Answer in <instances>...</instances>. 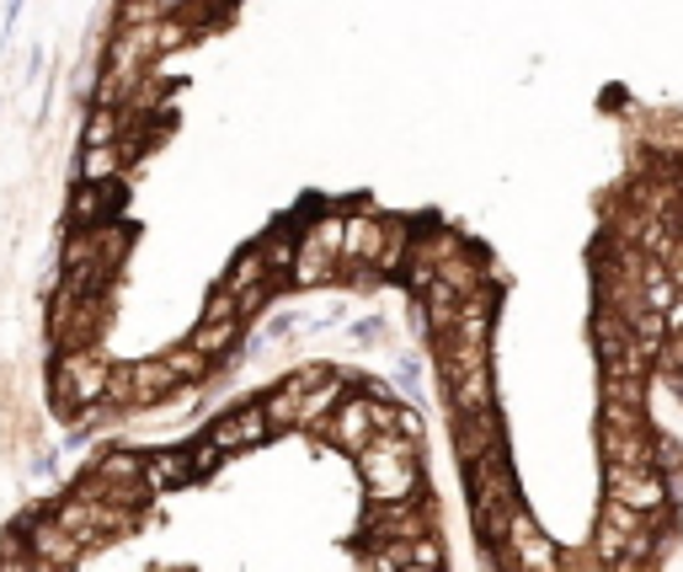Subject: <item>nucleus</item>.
<instances>
[{
	"mask_svg": "<svg viewBox=\"0 0 683 572\" xmlns=\"http://www.w3.org/2000/svg\"><path fill=\"white\" fill-rule=\"evenodd\" d=\"M491 562H497V572H556L561 568V546L528 514V503H519V508L508 514V530L497 540Z\"/></svg>",
	"mask_w": 683,
	"mask_h": 572,
	"instance_id": "1",
	"label": "nucleus"
},
{
	"mask_svg": "<svg viewBox=\"0 0 683 572\" xmlns=\"http://www.w3.org/2000/svg\"><path fill=\"white\" fill-rule=\"evenodd\" d=\"M433 530H439L433 492L406 497V503H368V514H363V540H417Z\"/></svg>",
	"mask_w": 683,
	"mask_h": 572,
	"instance_id": "2",
	"label": "nucleus"
},
{
	"mask_svg": "<svg viewBox=\"0 0 683 572\" xmlns=\"http://www.w3.org/2000/svg\"><path fill=\"white\" fill-rule=\"evenodd\" d=\"M358 482H363V503H406L428 492V471L422 460H379V455H358Z\"/></svg>",
	"mask_w": 683,
	"mask_h": 572,
	"instance_id": "3",
	"label": "nucleus"
},
{
	"mask_svg": "<svg viewBox=\"0 0 683 572\" xmlns=\"http://www.w3.org/2000/svg\"><path fill=\"white\" fill-rule=\"evenodd\" d=\"M603 497L630 503V508H641V514H657V508L673 503V497H668V476H662L657 466H603Z\"/></svg>",
	"mask_w": 683,
	"mask_h": 572,
	"instance_id": "4",
	"label": "nucleus"
},
{
	"mask_svg": "<svg viewBox=\"0 0 683 572\" xmlns=\"http://www.w3.org/2000/svg\"><path fill=\"white\" fill-rule=\"evenodd\" d=\"M448 439H454V460H459V466L481 460L491 445H502V439H508L502 412H497V407H486V412H448Z\"/></svg>",
	"mask_w": 683,
	"mask_h": 572,
	"instance_id": "5",
	"label": "nucleus"
},
{
	"mask_svg": "<svg viewBox=\"0 0 683 572\" xmlns=\"http://www.w3.org/2000/svg\"><path fill=\"white\" fill-rule=\"evenodd\" d=\"M368 439H374V423H368V402H363L358 391H348L342 407L331 412L321 423V434H316V445H331V450H342V455H363Z\"/></svg>",
	"mask_w": 683,
	"mask_h": 572,
	"instance_id": "6",
	"label": "nucleus"
},
{
	"mask_svg": "<svg viewBox=\"0 0 683 572\" xmlns=\"http://www.w3.org/2000/svg\"><path fill=\"white\" fill-rule=\"evenodd\" d=\"M22 519H27V530H22V535H27V551H33V557L54 562V568H81L86 546L65 530L54 514H38V508H33V514H22Z\"/></svg>",
	"mask_w": 683,
	"mask_h": 572,
	"instance_id": "7",
	"label": "nucleus"
},
{
	"mask_svg": "<svg viewBox=\"0 0 683 572\" xmlns=\"http://www.w3.org/2000/svg\"><path fill=\"white\" fill-rule=\"evenodd\" d=\"M54 369L70 380V391H76L86 407H91V402H102V385H107V369H113V359H107V354H96V348H59V354H54Z\"/></svg>",
	"mask_w": 683,
	"mask_h": 572,
	"instance_id": "8",
	"label": "nucleus"
},
{
	"mask_svg": "<svg viewBox=\"0 0 683 572\" xmlns=\"http://www.w3.org/2000/svg\"><path fill=\"white\" fill-rule=\"evenodd\" d=\"M379 246H385V214H374V209H348V220H342V268H353V262H379Z\"/></svg>",
	"mask_w": 683,
	"mask_h": 572,
	"instance_id": "9",
	"label": "nucleus"
},
{
	"mask_svg": "<svg viewBox=\"0 0 683 572\" xmlns=\"http://www.w3.org/2000/svg\"><path fill=\"white\" fill-rule=\"evenodd\" d=\"M599 466H657V428H599Z\"/></svg>",
	"mask_w": 683,
	"mask_h": 572,
	"instance_id": "10",
	"label": "nucleus"
},
{
	"mask_svg": "<svg viewBox=\"0 0 683 572\" xmlns=\"http://www.w3.org/2000/svg\"><path fill=\"white\" fill-rule=\"evenodd\" d=\"M348 391H353V380L331 369V374H326L321 385H310V391L299 396V417H294V428L316 439V434H321V423H326V417H331V412L342 407V396H348Z\"/></svg>",
	"mask_w": 683,
	"mask_h": 572,
	"instance_id": "11",
	"label": "nucleus"
},
{
	"mask_svg": "<svg viewBox=\"0 0 683 572\" xmlns=\"http://www.w3.org/2000/svg\"><path fill=\"white\" fill-rule=\"evenodd\" d=\"M128 374H134V396H139V412H161V407H171V402L182 396V385H177V374L166 369L161 354H156V359H134V364H128Z\"/></svg>",
	"mask_w": 683,
	"mask_h": 572,
	"instance_id": "12",
	"label": "nucleus"
},
{
	"mask_svg": "<svg viewBox=\"0 0 683 572\" xmlns=\"http://www.w3.org/2000/svg\"><path fill=\"white\" fill-rule=\"evenodd\" d=\"M113 204H118L113 182H76V193L65 204V220H70V231H96V225H107Z\"/></svg>",
	"mask_w": 683,
	"mask_h": 572,
	"instance_id": "13",
	"label": "nucleus"
},
{
	"mask_svg": "<svg viewBox=\"0 0 683 572\" xmlns=\"http://www.w3.org/2000/svg\"><path fill=\"white\" fill-rule=\"evenodd\" d=\"M443 402H448V412H486V407H497V369H491V364L465 369L459 380H448V385H443Z\"/></svg>",
	"mask_w": 683,
	"mask_h": 572,
	"instance_id": "14",
	"label": "nucleus"
},
{
	"mask_svg": "<svg viewBox=\"0 0 683 572\" xmlns=\"http://www.w3.org/2000/svg\"><path fill=\"white\" fill-rule=\"evenodd\" d=\"M193 354H203L208 364H230L236 359V348H241V322L236 316H225V322H193V332L182 337Z\"/></svg>",
	"mask_w": 683,
	"mask_h": 572,
	"instance_id": "15",
	"label": "nucleus"
},
{
	"mask_svg": "<svg viewBox=\"0 0 683 572\" xmlns=\"http://www.w3.org/2000/svg\"><path fill=\"white\" fill-rule=\"evenodd\" d=\"M193 460L182 445H166V450H150L145 455V487L150 492H177V487H193Z\"/></svg>",
	"mask_w": 683,
	"mask_h": 572,
	"instance_id": "16",
	"label": "nucleus"
},
{
	"mask_svg": "<svg viewBox=\"0 0 683 572\" xmlns=\"http://www.w3.org/2000/svg\"><path fill=\"white\" fill-rule=\"evenodd\" d=\"M337 257H326V251H316V246H305L299 236H294V262H288V273H283V289H326L337 284Z\"/></svg>",
	"mask_w": 683,
	"mask_h": 572,
	"instance_id": "17",
	"label": "nucleus"
},
{
	"mask_svg": "<svg viewBox=\"0 0 683 572\" xmlns=\"http://www.w3.org/2000/svg\"><path fill=\"white\" fill-rule=\"evenodd\" d=\"M48 514H54V519H59L65 530L76 535V540H81L86 551H102V535H96V503H91V497H76V492H59Z\"/></svg>",
	"mask_w": 683,
	"mask_h": 572,
	"instance_id": "18",
	"label": "nucleus"
},
{
	"mask_svg": "<svg viewBox=\"0 0 683 572\" xmlns=\"http://www.w3.org/2000/svg\"><path fill=\"white\" fill-rule=\"evenodd\" d=\"M86 471H91L96 482H145V450H134V445H107V450H96L86 460Z\"/></svg>",
	"mask_w": 683,
	"mask_h": 572,
	"instance_id": "19",
	"label": "nucleus"
},
{
	"mask_svg": "<svg viewBox=\"0 0 683 572\" xmlns=\"http://www.w3.org/2000/svg\"><path fill=\"white\" fill-rule=\"evenodd\" d=\"M134 161V150L123 145V139H113V145H81V182H118L123 166Z\"/></svg>",
	"mask_w": 683,
	"mask_h": 572,
	"instance_id": "20",
	"label": "nucleus"
},
{
	"mask_svg": "<svg viewBox=\"0 0 683 572\" xmlns=\"http://www.w3.org/2000/svg\"><path fill=\"white\" fill-rule=\"evenodd\" d=\"M411 236H417V231L406 225L401 214H385V246H379V262H374V268H379L385 279H390V273H401V268H406V251H411Z\"/></svg>",
	"mask_w": 683,
	"mask_h": 572,
	"instance_id": "21",
	"label": "nucleus"
},
{
	"mask_svg": "<svg viewBox=\"0 0 683 572\" xmlns=\"http://www.w3.org/2000/svg\"><path fill=\"white\" fill-rule=\"evenodd\" d=\"M342 209H326V214H316L305 231H299V242L305 246H316V251H326V257H337L342 262Z\"/></svg>",
	"mask_w": 683,
	"mask_h": 572,
	"instance_id": "22",
	"label": "nucleus"
},
{
	"mask_svg": "<svg viewBox=\"0 0 683 572\" xmlns=\"http://www.w3.org/2000/svg\"><path fill=\"white\" fill-rule=\"evenodd\" d=\"M257 402H262V417H267L273 434H288V428H294V417H299V391H294V385H283L278 380V385L262 391Z\"/></svg>",
	"mask_w": 683,
	"mask_h": 572,
	"instance_id": "23",
	"label": "nucleus"
},
{
	"mask_svg": "<svg viewBox=\"0 0 683 572\" xmlns=\"http://www.w3.org/2000/svg\"><path fill=\"white\" fill-rule=\"evenodd\" d=\"M599 428H614V434H625V428H651V417H646V402H625V396H599Z\"/></svg>",
	"mask_w": 683,
	"mask_h": 572,
	"instance_id": "24",
	"label": "nucleus"
},
{
	"mask_svg": "<svg viewBox=\"0 0 683 572\" xmlns=\"http://www.w3.org/2000/svg\"><path fill=\"white\" fill-rule=\"evenodd\" d=\"M123 128H128V113H123V108H96V102H91L81 145H113V139H123Z\"/></svg>",
	"mask_w": 683,
	"mask_h": 572,
	"instance_id": "25",
	"label": "nucleus"
},
{
	"mask_svg": "<svg viewBox=\"0 0 683 572\" xmlns=\"http://www.w3.org/2000/svg\"><path fill=\"white\" fill-rule=\"evenodd\" d=\"M161 359H166V369L177 374V385H182V391H187V385H203V380L214 374V364H208L203 354H193L187 343H177V348H166Z\"/></svg>",
	"mask_w": 683,
	"mask_h": 572,
	"instance_id": "26",
	"label": "nucleus"
},
{
	"mask_svg": "<svg viewBox=\"0 0 683 572\" xmlns=\"http://www.w3.org/2000/svg\"><path fill=\"white\" fill-rule=\"evenodd\" d=\"M363 568L368 572L411 568V540H363Z\"/></svg>",
	"mask_w": 683,
	"mask_h": 572,
	"instance_id": "27",
	"label": "nucleus"
},
{
	"mask_svg": "<svg viewBox=\"0 0 683 572\" xmlns=\"http://www.w3.org/2000/svg\"><path fill=\"white\" fill-rule=\"evenodd\" d=\"M102 407L118 412V417H134V412H139V396H134V374H128V364H113V369H107V385H102Z\"/></svg>",
	"mask_w": 683,
	"mask_h": 572,
	"instance_id": "28",
	"label": "nucleus"
},
{
	"mask_svg": "<svg viewBox=\"0 0 683 572\" xmlns=\"http://www.w3.org/2000/svg\"><path fill=\"white\" fill-rule=\"evenodd\" d=\"M262 279H273V273H267V262H262V251H257V246H246L241 257H236V262L225 268V279H219V284L230 289V294H241V289L262 284Z\"/></svg>",
	"mask_w": 683,
	"mask_h": 572,
	"instance_id": "29",
	"label": "nucleus"
},
{
	"mask_svg": "<svg viewBox=\"0 0 683 572\" xmlns=\"http://www.w3.org/2000/svg\"><path fill=\"white\" fill-rule=\"evenodd\" d=\"M673 279H668V262H651L646 257V268H641V300H646V311H668L673 305Z\"/></svg>",
	"mask_w": 683,
	"mask_h": 572,
	"instance_id": "30",
	"label": "nucleus"
},
{
	"mask_svg": "<svg viewBox=\"0 0 683 572\" xmlns=\"http://www.w3.org/2000/svg\"><path fill=\"white\" fill-rule=\"evenodd\" d=\"M257 251H262V262H267L273 284L283 289V273H288V262H294V231H267V236L257 242Z\"/></svg>",
	"mask_w": 683,
	"mask_h": 572,
	"instance_id": "31",
	"label": "nucleus"
},
{
	"mask_svg": "<svg viewBox=\"0 0 683 572\" xmlns=\"http://www.w3.org/2000/svg\"><path fill=\"white\" fill-rule=\"evenodd\" d=\"M236 423H241V450H262V445L273 439V428H267V417H262V402H241V407H236Z\"/></svg>",
	"mask_w": 683,
	"mask_h": 572,
	"instance_id": "32",
	"label": "nucleus"
},
{
	"mask_svg": "<svg viewBox=\"0 0 683 572\" xmlns=\"http://www.w3.org/2000/svg\"><path fill=\"white\" fill-rule=\"evenodd\" d=\"M625 540H630V530H619V525L599 519V525H593V540H588V546H593V557H599L603 568H608V562H619V557H625Z\"/></svg>",
	"mask_w": 683,
	"mask_h": 572,
	"instance_id": "33",
	"label": "nucleus"
},
{
	"mask_svg": "<svg viewBox=\"0 0 683 572\" xmlns=\"http://www.w3.org/2000/svg\"><path fill=\"white\" fill-rule=\"evenodd\" d=\"M203 439L208 445H219L225 455H241V423H236V407H225L208 428H203Z\"/></svg>",
	"mask_w": 683,
	"mask_h": 572,
	"instance_id": "34",
	"label": "nucleus"
},
{
	"mask_svg": "<svg viewBox=\"0 0 683 572\" xmlns=\"http://www.w3.org/2000/svg\"><path fill=\"white\" fill-rule=\"evenodd\" d=\"M187 460H193V476H198V482H208V476H214V471H219V466H225V460H230V455L219 450V445H208V439H193V445H187Z\"/></svg>",
	"mask_w": 683,
	"mask_h": 572,
	"instance_id": "35",
	"label": "nucleus"
},
{
	"mask_svg": "<svg viewBox=\"0 0 683 572\" xmlns=\"http://www.w3.org/2000/svg\"><path fill=\"white\" fill-rule=\"evenodd\" d=\"M273 294H278V284H273V279H262V284L241 289V294H236V316H241V322H251V316H262Z\"/></svg>",
	"mask_w": 683,
	"mask_h": 572,
	"instance_id": "36",
	"label": "nucleus"
},
{
	"mask_svg": "<svg viewBox=\"0 0 683 572\" xmlns=\"http://www.w3.org/2000/svg\"><path fill=\"white\" fill-rule=\"evenodd\" d=\"M166 16L156 0H118V16H113V27H145V22H156Z\"/></svg>",
	"mask_w": 683,
	"mask_h": 572,
	"instance_id": "37",
	"label": "nucleus"
},
{
	"mask_svg": "<svg viewBox=\"0 0 683 572\" xmlns=\"http://www.w3.org/2000/svg\"><path fill=\"white\" fill-rule=\"evenodd\" d=\"M657 471H662L668 482H679V476H683V439H673V434H657Z\"/></svg>",
	"mask_w": 683,
	"mask_h": 572,
	"instance_id": "38",
	"label": "nucleus"
},
{
	"mask_svg": "<svg viewBox=\"0 0 683 572\" xmlns=\"http://www.w3.org/2000/svg\"><path fill=\"white\" fill-rule=\"evenodd\" d=\"M411 562H417V568H448V551H443L439 530H433V535H417V540H411Z\"/></svg>",
	"mask_w": 683,
	"mask_h": 572,
	"instance_id": "39",
	"label": "nucleus"
},
{
	"mask_svg": "<svg viewBox=\"0 0 683 572\" xmlns=\"http://www.w3.org/2000/svg\"><path fill=\"white\" fill-rule=\"evenodd\" d=\"M198 316H203V322H225V316H236V294H230L225 284H214V289H208V300H203ZM236 322H241V316H236Z\"/></svg>",
	"mask_w": 683,
	"mask_h": 572,
	"instance_id": "40",
	"label": "nucleus"
},
{
	"mask_svg": "<svg viewBox=\"0 0 683 572\" xmlns=\"http://www.w3.org/2000/svg\"><path fill=\"white\" fill-rule=\"evenodd\" d=\"M396 385H401V402H417L422 396V359H401L396 364Z\"/></svg>",
	"mask_w": 683,
	"mask_h": 572,
	"instance_id": "41",
	"label": "nucleus"
},
{
	"mask_svg": "<svg viewBox=\"0 0 683 572\" xmlns=\"http://www.w3.org/2000/svg\"><path fill=\"white\" fill-rule=\"evenodd\" d=\"M326 374H331V364H321V359H310V364H299V369H294V374H283V385H294V391L305 396L310 385H321Z\"/></svg>",
	"mask_w": 683,
	"mask_h": 572,
	"instance_id": "42",
	"label": "nucleus"
},
{
	"mask_svg": "<svg viewBox=\"0 0 683 572\" xmlns=\"http://www.w3.org/2000/svg\"><path fill=\"white\" fill-rule=\"evenodd\" d=\"M396 434H406V439H428V423H422L417 402H401V407H396Z\"/></svg>",
	"mask_w": 683,
	"mask_h": 572,
	"instance_id": "43",
	"label": "nucleus"
},
{
	"mask_svg": "<svg viewBox=\"0 0 683 572\" xmlns=\"http://www.w3.org/2000/svg\"><path fill=\"white\" fill-rule=\"evenodd\" d=\"M0 572H33V551H22V557H0Z\"/></svg>",
	"mask_w": 683,
	"mask_h": 572,
	"instance_id": "44",
	"label": "nucleus"
},
{
	"mask_svg": "<svg viewBox=\"0 0 683 572\" xmlns=\"http://www.w3.org/2000/svg\"><path fill=\"white\" fill-rule=\"evenodd\" d=\"M353 337H358V343H379V337H385V327H379V322H358V327H353Z\"/></svg>",
	"mask_w": 683,
	"mask_h": 572,
	"instance_id": "45",
	"label": "nucleus"
},
{
	"mask_svg": "<svg viewBox=\"0 0 683 572\" xmlns=\"http://www.w3.org/2000/svg\"><path fill=\"white\" fill-rule=\"evenodd\" d=\"M662 316H668V332H683V294H673V305Z\"/></svg>",
	"mask_w": 683,
	"mask_h": 572,
	"instance_id": "46",
	"label": "nucleus"
},
{
	"mask_svg": "<svg viewBox=\"0 0 683 572\" xmlns=\"http://www.w3.org/2000/svg\"><path fill=\"white\" fill-rule=\"evenodd\" d=\"M156 5H161L166 16H177V11H187V5H193V0H156Z\"/></svg>",
	"mask_w": 683,
	"mask_h": 572,
	"instance_id": "47",
	"label": "nucleus"
},
{
	"mask_svg": "<svg viewBox=\"0 0 683 572\" xmlns=\"http://www.w3.org/2000/svg\"><path fill=\"white\" fill-rule=\"evenodd\" d=\"M401 572H448V568H417V562H411V568H401Z\"/></svg>",
	"mask_w": 683,
	"mask_h": 572,
	"instance_id": "48",
	"label": "nucleus"
},
{
	"mask_svg": "<svg viewBox=\"0 0 683 572\" xmlns=\"http://www.w3.org/2000/svg\"><path fill=\"white\" fill-rule=\"evenodd\" d=\"M203 5H214V11H219V5H230V0H203Z\"/></svg>",
	"mask_w": 683,
	"mask_h": 572,
	"instance_id": "49",
	"label": "nucleus"
},
{
	"mask_svg": "<svg viewBox=\"0 0 683 572\" xmlns=\"http://www.w3.org/2000/svg\"><path fill=\"white\" fill-rule=\"evenodd\" d=\"M556 572H566V568H556Z\"/></svg>",
	"mask_w": 683,
	"mask_h": 572,
	"instance_id": "50",
	"label": "nucleus"
}]
</instances>
